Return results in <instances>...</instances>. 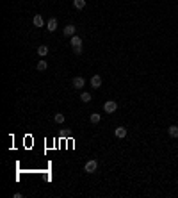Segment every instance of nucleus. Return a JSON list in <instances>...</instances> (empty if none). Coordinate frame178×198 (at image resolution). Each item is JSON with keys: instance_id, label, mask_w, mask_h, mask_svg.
I'll return each mask as SVG.
<instances>
[{"instance_id": "f257e3e1", "label": "nucleus", "mask_w": 178, "mask_h": 198, "mask_svg": "<svg viewBox=\"0 0 178 198\" xmlns=\"http://www.w3.org/2000/svg\"><path fill=\"white\" fill-rule=\"evenodd\" d=\"M96 168H98L96 159H91V161H87V162H86V166H84V171H86V173H95V171H96Z\"/></svg>"}, {"instance_id": "f03ea898", "label": "nucleus", "mask_w": 178, "mask_h": 198, "mask_svg": "<svg viewBox=\"0 0 178 198\" xmlns=\"http://www.w3.org/2000/svg\"><path fill=\"white\" fill-rule=\"evenodd\" d=\"M118 109V103L116 102H114V100H107L105 103H103V111H105V112H114V111H116Z\"/></svg>"}, {"instance_id": "7ed1b4c3", "label": "nucleus", "mask_w": 178, "mask_h": 198, "mask_svg": "<svg viewBox=\"0 0 178 198\" xmlns=\"http://www.w3.org/2000/svg\"><path fill=\"white\" fill-rule=\"evenodd\" d=\"M75 32H77L75 25H66V27H64V30H62V34H64L66 38H71V36H75Z\"/></svg>"}, {"instance_id": "20e7f679", "label": "nucleus", "mask_w": 178, "mask_h": 198, "mask_svg": "<svg viewBox=\"0 0 178 198\" xmlns=\"http://www.w3.org/2000/svg\"><path fill=\"white\" fill-rule=\"evenodd\" d=\"M71 84H73V88H75V89H82L84 84H86V80H84V77H75Z\"/></svg>"}, {"instance_id": "39448f33", "label": "nucleus", "mask_w": 178, "mask_h": 198, "mask_svg": "<svg viewBox=\"0 0 178 198\" xmlns=\"http://www.w3.org/2000/svg\"><path fill=\"white\" fill-rule=\"evenodd\" d=\"M91 86L95 88V89H98V88L102 86V77H100V75H93V77H91Z\"/></svg>"}, {"instance_id": "423d86ee", "label": "nucleus", "mask_w": 178, "mask_h": 198, "mask_svg": "<svg viewBox=\"0 0 178 198\" xmlns=\"http://www.w3.org/2000/svg\"><path fill=\"white\" fill-rule=\"evenodd\" d=\"M46 29L50 30V32H55V29H57V20H55V18H50L48 23H46Z\"/></svg>"}, {"instance_id": "0eeeda50", "label": "nucleus", "mask_w": 178, "mask_h": 198, "mask_svg": "<svg viewBox=\"0 0 178 198\" xmlns=\"http://www.w3.org/2000/svg\"><path fill=\"white\" fill-rule=\"evenodd\" d=\"M32 23H34L36 27H43V25H45V22H43V16H41V14H34V18H32Z\"/></svg>"}, {"instance_id": "6e6552de", "label": "nucleus", "mask_w": 178, "mask_h": 198, "mask_svg": "<svg viewBox=\"0 0 178 198\" xmlns=\"http://www.w3.org/2000/svg\"><path fill=\"white\" fill-rule=\"evenodd\" d=\"M114 134H116V138L123 139L125 136H127V129H125V127H116V130H114Z\"/></svg>"}, {"instance_id": "1a4fd4ad", "label": "nucleus", "mask_w": 178, "mask_h": 198, "mask_svg": "<svg viewBox=\"0 0 178 198\" xmlns=\"http://www.w3.org/2000/svg\"><path fill=\"white\" fill-rule=\"evenodd\" d=\"M70 45L71 47H82V39L75 34V36H71V39H70Z\"/></svg>"}, {"instance_id": "9d476101", "label": "nucleus", "mask_w": 178, "mask_h": 198, "mask_svg": "<svg viewBox=\"0 0 178 198\" xmlns=\"http://www.w3.org/2000/svg\"><path fill=\"white\" fill-rule=\"evenodd\" d=\"M167 134H169L171 138H178V125H171V127L167 129Z\"/></svg>"}, {"instance_id": "9b49d317", "label": "nucleus", "mask_w": 178, "mask_h": 198, "mask_svg": "<svg viewBox=\"0 0 178 198\" xmlns=\"http://www.w3.org/2000/svg\"><path fill=\"white\" fill-rule=\"evenodd\" d=\"M48 54V47L46 45H41L39 48H38V55H41V57H45Z\"/></svg>"}, {"instance_id": "f8f14e48", "label": "nucleus", "mask_w": 178, "mask_h": 198, "mask_svg": "<svg viewBox=\"0 0 178 198\" xmlns=\"http://www.w3.org/2000/svg\"><path fill=\"white\" fill-rule=\"evenodd\" d=\"M80 100H82L84 103L91 102V93H87V91H82V95H80Z\"/></svg>"}, {"instance_id": "ddd939ff", "label": "nucleus", "mask_w": 178, "mask_h": 198, "mask_svg": "<svg viewBox=\"0 0 178 198\" xmlns=\"http://www.w3.org/2000/svg\"><path fill=\"white\" fill-rule=\"evenodd\" d=\"M73 5H75V9H84L86 7V0H73Z\"/></svg>"}, {"instance_id": "4468645a", "label": "nucleus", "mask_w": 178, "mask_h": 198, "mask_svg": "<svg viewBox=\"0 0 178 198\" xmlns=\"http://www.w3.org/2000/svg\"><path fill=\"white\" fill-rule=\"evenodd\" d=\"M89 120H91V123H98V121L102 120V116H100L98 112H93L91 116H89Z\"/></svg>"}, {"instance_id": "2eb2a0df", "label": "nucleus", "mask_w": 178, "mask_h": 198, "mask_svg": "<svg viewBox=\"0 0 178 198\" xmlns=\"http://www.w3.org/2000/svg\"><path fill=\"white\" fill-rule=\"evenodd\" d=\"M46 68H48L46 61H39V62H38V70H39V71H45Z\"/></svg>"}, {"instance_id": "dca6fc26", "label": "nucleus", "mask_w": 178, "mask_h": 198, "mask_svg": "<svg viewBox=\"0 0 178 198\" xmlns=\"http://www.w3.org/2000/svg\"><path fill=\"white\" fill-rule=\"evenodd\" d=\"M54 120H55V123H64V114H61V112H57L55 116H54Z\"/></svg>"}, {"instance_id": "f3484780", "label": "nucleus", "mask_w": 178, "mask_h": 198, "mask_svg": "<svg viewBox=\"0 0 178 198\" xmlns=\"http://www.w3.org/2000/svg\"><path fill=\"white\" fill-rule=\"evenodd\" d=\"M73 54H75V55H80V54H82V47H73Z\"/></svg>"}]
</instances>
